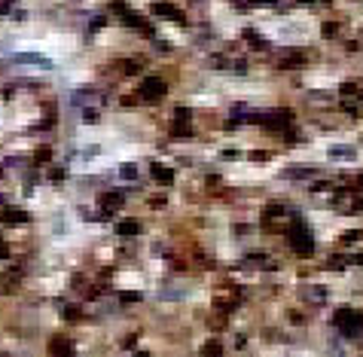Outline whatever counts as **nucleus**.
<instances>
[{
  "mask_svg": "<svg viewBox=\"0 0 363 357\" xmlns=\"http://www.w3.org/2000/svg\"><path fill=\"white\" fill-rule=\"evenodd\" d=\"M287 242H290V248H293L296 257H311V251H314L311 232H308V226H305L302 220H293V226H290V232H287Z\"/></svg>",
  "mask_w": 363,
  "mask_h": 357,
  "instance_id": "nucleus-1",
  "label": "nucleus"
},
{
  "mask_svg": "<svg viewBox=\"0 0 363 357\" xmlns=\"http://www.w3.org/2000/svg\"><path fill=\"white\" fill-rule=\"evenodd\" d=\"M333 321H336V327L342 330V336H348V339L360 336V330H363V314L354 311V308H336Z\"/></svg>",
  "mask_w": 363,
  "mask_h": 357,
  "instance_id": "nucleus-2",
  "label": "nucleus"
},
{
  "mask_svg": "<svg viewBox=\"0 0 363 357\" xmlns=\"http://www.w3.org/2000/svg\"><path fill=\"white\" fill-rule=\"evenodd\" d=\"M165 95V79H159V76H150L141 83V98L144 101H159Z\"/></svg>",
  "mask_w": 363,
  "mask_h": 357,
  "instance_id": "nucleus-3",
  "label": "nucleus"
},
{
  "mask_svg": "<svg viewBox=\"0 0 363 357\" xmlns=\"http://www.w3.org/2000/svg\"><path fill=\"white\" fill-rule=\"evenodd\" d=\"M49 357H73V342L67 336H52L49 339Z\"/></svg>",
  "mask_w": 363,
  "mask_h": 357,
  "instance_id": "nucleus-4",
  "label": "nucleus"
},
{
  "mask_svg": "<svg viewBox=\"0 0 363 357\" xmlns=\"http://www.w3.org/2000/svg\"><path fill=\"white\" fill-rule=\"evenodd\" d=\"M150 171H153V180L156 183H162V186H168V183H174V171L171 168H165V165H150Z\"/></svg>",
  "mask_w": 363,
  "mask_h": 357,
  "instance_id": "nucleus-5",
  "label": "nucleus"
},
{
  "mask_svg": "<svg viewBox=\"0 0 363 357\" xmlns=\"http://www.w3.org/2000/svg\"><path fill=\"white\" fill-rule=\"evenodd\" d=\"M186 123H189V113L180 107V110L174 113V135H177V138H186V135H189V126H186Z\"/></svg>",
  "mask_w": 363,
  "mask_h": 357,
  "instance_id": "nucleus-6",
  "label": "nucleus"
},
{
  "mask_svg": "<svg viewBox=\"0 0 363 357\" xmlns=\"http://www.w3.org/2000/svg\"><path fill=\"white\" fill-rule=\"evenodd\" d=\"M119 205H123V195H119V192H104L101 195V211L104 214H113Z\"/></svg>",
  "mask_w": 363,
  "mask_h": 357,
  "instance_id": "nucleus-7",
  "label": "nucleus"
},
{
  "mask_svg": "<svg viewBox=\"0 0 363 357\" xmlns=\"http://www.w3.org/2000/svg\"><path fill=\"white\" fill-rule=\"evenodd\" d=\"M141 232V223L138 220H119L116 223V235H123V238H132V235H138Z\"/></svg>",
  "mask_w": 363,
  "mask_h": 357,
  "instance_id": "nucleus-8",
  "label": "nucleus"
},
{
  "mask_svg": "<svg viewBox=\"0 0 363 357\" xmlns=\"http://www.w3.org/2000/svg\"><path fill=\"white\" fill-rule=\"evenodd\" d=\"M153 13H156V16H168V19H174V22H183V13L174 10V7H168V4H156Z\"/></svg>",
  "mask_w": 363,
  "mask_h": 357,
  "instance_id": "nucleus-9",
  "label": "nucleus"
},
{
  "mask_svg": "<svg viewBox=\"0 0 363 357\" xmlns=\"http://www.w3.org/2000/svg\"><path fill=\"white\" fill-rule=\"evenodd\" d=\"M220 354H223V345L217 339H211L205 348H201V357H220Z\"/></svg>",
  "mask_w": 363,
  "mask_h": 357,
  "instance_id": "nucleus-10",
  "label": "nucleus"
},
{
  "mask_svg": "<svg viewBox=\"0 0 363 357\" xmlns=\"http://www.w3.org/2000/svg\"><path fill=\"white\" fill-rule=\"evenodd\" d=\"M4 220H7V223H28V214H25V211H16V208H10V211L4 214Z\"/></svg>",
  "mask_w": 363,
  "mask_h": 357,
  "instance_id": "nucleus-11",
  "label": "nucleus"
},
{
  "mask_svg": "<svg viewBox=\"0 0 363 357\" xmlns=\"http://www.w3.org/2000/svg\"><path fill=\"white\" fill-rule=\"evenodd\" d=\"M330 159H354V150H351V147H333V150H330Z\"/></svg>",
  "mask_w": 363,
  "mask_h": 357,
  "instance_id": "nucleus-12",
  "label": "nucleus"
},
{
  "mask_svg": "<svg viewBox=\"0 0 363 357\" xmlns=\"http://www.w3.org/2000/svg\"><path fill=\"white\" fill-rule=\"evenodd\" d=\"M308 174H314V168H290V171H284V177H308Z\"/></svg>",
  "mask_w": 363,
  "mask_h": 357,
  "instance_id": "nucleus-13",
  "label": "nucleus"
},
{
  "mask_svg": "<svg viewBox=\"0 0 363 357\" xmlns=\"http://www.w3.org/2000/svg\"><path fill=\"white\" fill-rule=\"evenodd\" d=\"M119 174H123L126 180H135V177H138V168H135V165H123V168H119Z\"/></svg>",
  "mask_w": 363,
  "mask_h": 357,
  "instance_id": "nucleus-14",
  "label": "nucleus"
},
{
  "mask_svg": "<svg viewBox=\"0 0 363 357\" xmlns=\"http://www.w3.org/2000/svg\"><path fill=\"white\" fill-rule=\"evenodd\" d=\"M308 299H314V302H324V299H327V293L320 290V287H314V290H308Z\"/></svg>",
  "mask_w": 363,
  "mask_h": 357,
  "instance_id": "nucleus-15",
  "label": "nucleus"
},
{
  "mask_svg": "<svg viewBox=\"0 0 363 357\" xmlns=\"http://www.w3.org/2000/svg\"><path fill=\"white\" fill-rule=\"evenodd\" d=\"M357 238H360V232H354V229H351V232H345V238H342V242H345V245H354Z\"/></svg>",
  "mask_w": 363,
  "mask_h": 357,
  "instance_id": "nucleus-16",
  "label": "nucleus"
},
{
  "mask_svg": "<svg viewBox=\"0 0 363 357\" xmlns=\"http://www.w3.org/2000/svg\"><path fill=\"white\" fill-rule=\"evenodd\" d=\"M119 299H123V302H138L141 293H119Z\"/></svg>",
  "mask_w": 363,
  "mask_h": 357,
  "instance_id": "nucleus-17",
  "label": "nucleus"
},
{
  "mask_svg": "<svg viewBox=\"0 0 363 357\" xmlns=\"http://www.w3.org/2000/svg\"><path fill=\"white\" fill-rule=\"evenodd\" d=\"M64 317H70V321H76V308L70 305V308H64Z\"/></svg>",
  "mask_w": 363,
  "mask_h": 357,
  "instance_id": "nucleus-18",
  "label": "nucleus"
},
{
  "mask_svg": "<svg viewBox=\"0 0 363 357\" xmlns=\"http://www.w3.org/2000/svg\"><path fill=\"white\" fill-rule=\"evenodd\" d=\"M336 34V25H324V37H333Z\"/></svg>",
  "mask_w": 363,
  "mask_h": 357,
  "instance_id": "nucleus-19",
  "label": "nucleus"
},
{
  "mask_svg": "<svg viewBox=\"0 0 363 357\" xmlns=\"http://www.w3.org/2000/svg\"><path fill=\"white\" fill-rule=\"evenodd\" d=\"M7 257H10V248H7L4 242H0V260H7Z\"/></svg>",
  "mask_w": 363,
  "mask_h": 357,
  "instance_id": "nucleus-20",
  "label": "nucleus"
},
{
  "mask_svg": "<svg viewBox=\"0 0 363 357\" xmlns=\"http://www.w3.org/2000/svg\"><path fill=\"white\" fill-rule=\"evenodd\" d=\"M138 357H150V354H138Z\"/></svg>",
  "mask_w": 363,
  "mask_h": 357,
  "instance_id": "nucleus-21",
  "label": "nucleus"
}]
</instances>
